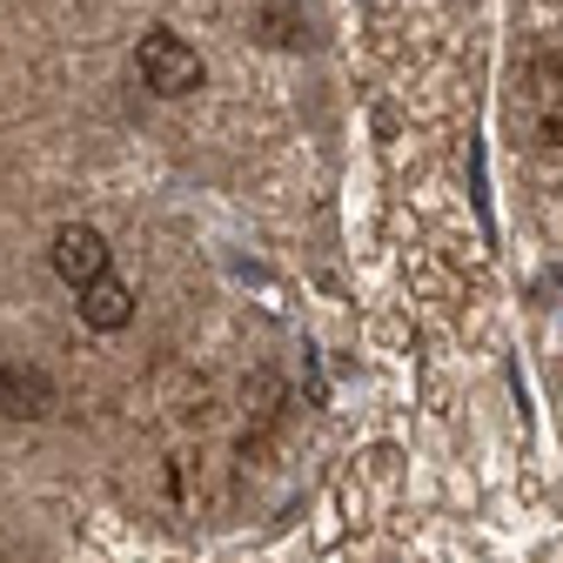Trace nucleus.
I'll return each mask as SVG.
<instances>
[{"mask_svg":"<svg viewBox=\"0 0 563 563\" xmlns=\"http://www.w3.org/2000/svg\"><path fill=\"white\" fill-rule=\"evenodd\" d=\"M134 67H141V88H148V95H162V101H181V95H195V88L208 81L201 54H195L181 34H168V27L141 34V47H134Z\"/></svg>","mask_w":563,"mask_h":563,"instance_id":"f257e3e1","label":"nucleus"},{"mask_svg":"<svg viewBox=\"0 0 563 563\" xmlns=\"http://www.w3.org/2000/svg\"><path fill=\"white\" fill-rule=\"evenodd\" d=\"M47 262H54V275L60 282H95L101 268H108V235L101 229H88V222H67L60 235H54V249H47Z\"/></svg>","mask_w":563,"mask_h":563,"instance_id":"f03ea898","label":"nucleus"},{"mask_svg":"<svg viewBox=\"0 0 563 563\" xmlns=\"http://www.w3.org/2000/svg\"><path fill=\"white\" fill-rule=\"evenodd\" d=\"M75 296H81V302H75V309H81V322H88V329H101V335H114V329H128V322H134V289H128L121 275H108V268H101L95 282H81Z\"/></svg>","mask_w":563,"mask_h":563,"instance_id":"7ed1b4c3","label":"nucleus"},{"mask_svg":"<svg viewBox=\"0 0 563 563\" xmlns=\"http://www.w3.org/2000/svg\"><path fill=\"white\" fill-rule=\"evenodd\" d=\"M0 409H8V416H41V409H47V383H41L34 369L0 363Z\"/></svg>","mask_w":563,"mask_h":563,"instance_id":"20e7f679","label":"nucleus"}]
</instances>
